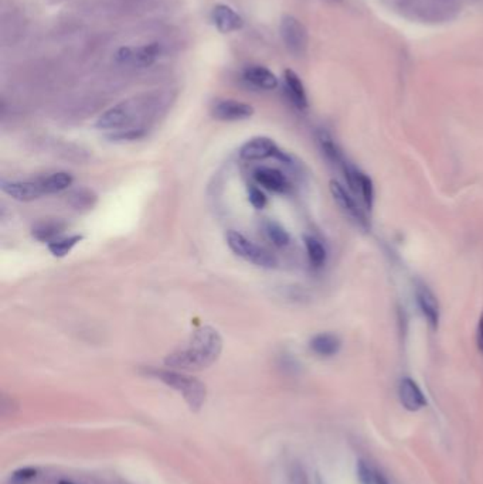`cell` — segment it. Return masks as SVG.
<instances>
[{"mask_svg":"<svg viewBox=\"0 0 483 484\" xmlns=\"http://www.w3.org/2000/svg\"><path fill=\"white\" fill-rule=\"evenodd\" d=\"M161 104V96L155 94L125 99L101 115L95 126L111 132L112 140H138L145 136V123L159 111Z\"/></svg>","mask_w":483,"mask_h":484,"instance_id":"cell-1","label":"cell"},{"mask_svg":"<svg viewBox=\"0 0 483 484\" xmlns=\"http://www.w3.org/2000/svg\"><path fill=\"white\" fill-rule=\"evenodd\" d=\"M221 350L223 340L218 331L205 326L194 331L186 347L169 354L165 363L177 370H203L217 361Z\"/></svg>","mask_w":483,"mask_h":484,"instance_id":"cell-2","label":"cell"},{"mask_svg":"<svg viewBox=\"0 0 483 484\" xmlns=\"http://www.w3.org/2000/svg\"><path fill=\"white\" fill-rule=\"evenodd\" d=\"M150 374H154L161 381H163L166 386L174 388L177 392H181L193 411H198L201 405L205 403L206 387L203 386L198 379L182 372L167 370H155Z\"/></svg>","mask_w":483,"mask_h":484,"instance_id":"cell-3","label":"cell"},{"mask_svg":"<svg viewBox=\"0 0 483 484\" xmlns=\"http://www.w3.org/2000/svg\"><path fill=\"white\" fill-rule=\"evenodd\" d=\"M225 241H227L228 248H230L237 255V257H240L254 265H257L260 268L272 269L278 264L276 258L269 251L257 245L256 242H252L245 235H243L237 231H233V229L225 234Z\"/></svg>","mask_w":483,"mask_h":484,"instance_id":"cell-4","label":"cell"},{"mask_svg":"<svg viewBox=\"0 0 483 484\" xmlns=\"http://www.w3.org/2000/svg\"><path fill=\"white\" fill-rule=\"evenodd\" d=\"M162 53L163 44L154 41L138 47H121L116 51L115 60L123 67L146 68L154 64L162 56Z\"/></svg>","mask_w":483,"mask_h":484,"instance_id":"cell-5","label":"cell"},{"mask_svg":"<svg viewBox=\"0 0 483 484\" xmlns=\"http://www.w3.org/2000/svg\"><path fill=\"white\" fill-rule=\"evenodd\" d=\"M279 34L292 56L300 57L307 53L308 32L296 17L284 16L281 24H279Z\"/></svg>","mask_w":483,"mask_h":484,"instance_id":"cell-6","label":"cell"},{"mask_svg":"<svg viewBox=\"0 0 483 484\" xmlns=\"http://www.w3.org/2000/svg\"><path fill=\"white\" fill-rule=\"evenodd\" d=\"M238 153L240 158L244 160H265L269 158H276L282 162H289L287 153L279 150L278 145L267 136H258L247 140L240 147Z\"/></svg>","mask_w":483,"mask_h":484,"instance_id":"cell-7","label":"cell"},{"mask_svg":"<svg viewBox=\"0 0 483 484\" xmlns=\"http://www.w3.org/2000/svg\"><path fill=\"white\" fill-rule=\"evenodd\" d=\"M330 194H332L335 202L338 204V207L356 224L362 228H369V220L364 214V211L360 209V206L356 202L354 197L339 183L332 180L329 183Z\"/></svg>","mask_w":483,"mask_h":484,"instance_id":"cell-8","label":"cell"},{"mask_svg":"<svg viewBox=\"0 0 483 484\" xmlns=\"http://www.w3.org/2000/svg\"><path fill=\"white\" fill-rule=\"evenodd\" d=\"M342 170L345 173L346 182H347L350 190L356 196H360L367 206V209L371 210L373 201H374V187H373L371 178L367 174H364L363 171H360L358 167L350 165L347 160L342 166Z\"/></svg>","mask_w":483,"mask_h":484,"instance_id":"cell-9","label":"cell"},{"mask_svg":"<svg viewBox=\"0 0 483 484\" xmlns=\"http://www.w3.org/2000/svg\"><path fill=\"white\" fill-rule=\"evenodd\" d=\"M212 115L217 120L223 122H238L249 119L254 115V108L245 102L236 99H221L216 102Z\"/></svg>","mask_w":483,"mask_h":484,"instance_id":"cell-10","label":"cell"},{"mask_svg":"<svg viewBox=\"0 0 483 484\" xmlns=\"http://www.w3.org/2000/svg\"><path fill=\"white\" fill-rule=\"evenodd\" d=\"M0 187L5 194L23 202L34 201L45 196L39 178L36 180H2Z\"/></svg>","mask_w":483,"mask_h":484,"instance_id":"cell-11","label":"cell"},{"mask_svg":"<svg viewBox=\"0 0 483 484\" xmlns=\"http://www.w3.org/2000/svg\"><path fill=\"white\" fill-rule=\"evenodd\" d=\"M212 20L220 33H233L244 25V19L230 6L217 5L212 12Z\"/></svg>","mask_w":483,"mask_h":484,"instance_id":"cell-12","label":"cell"},{"mask_svg":"<svg viewBox=\"0 0 483 484\" xmlns=\"http://www.w3.org/2000/svg\"><path fill=\"white\" fill-rule=\"evenodd\" d=\"M398 397L405 410L413 412L422 410V408L427 405V399L422 391L420 390V387L417 386V382L409 377L402 378L400 381Z\"/></svg>","mask_w":483,"mask_h":484,"instance_id":"cell-13","label":"cell"},{"mask_svg":"<svg viewBox=\"0 0 483 484\" xmlns=\"http://www.w3.org/2000/svg\"><path fill=\"white\" fill-rule=\"evenodd\" d=\"M415 297L422 315L428 320V324L434 330H437L440 323V304L435 295L432 293L425 285H417Z\"/></svg>","mask_w":483,"mask_h":484,"instance_id":"cell-14","label":"cell"},{"mask_svg":"<svg viewBox=\"0 0 483 484\" xmlns=\"http://www.w3.org/2000/svg\"><path fill=\"white\" fill-rule=\"evenodd\" d=\"M243 78L251 87L264 91H271L278 87V78L275 74L263 65L245 67L243 71Z\"/></svg>","mask_w":483,"mask_h":484,"instance_id":"cell-15","label":"cell"},{"mask_svg":"<svg viewBox=\"0 0 483 484\" xmlns=\"http://www.w3.org/2000/svg\"><path fill=\"white\" fill-rule=\"evenodd\" d=\"M256 182L264 189L274 193H285L289 189V183L284 173L272 167H258L254 171Z\"/></svg>","mask_w":483,"mask_h":484,"instance_id":"cell-16","label":"cell"},{"mask_svg":"<svg viewBox=\"0 0 483 484\" xmlns=\"http://www.w3.org/2000/svg\"><path fill=\"white\" fill-rule=\"evenodd\" d=\"M284 83H285V91L288 94V98L291 99L292 104L298 109H307L308 108V95L305 91V87L300 81L299 76L291 71L287 70L284 75Z\"/></svg>","mask_w":483,"mask_h":484,"instance_id":"cell-17","label":"cell"},{"mask_svg":"<svg viewBox=\"0 0 483 484\" xmlns=\"http://www.w3.org/2000/svg\"><path fill=\"white\" fill-rule=\"evenodd\" d=\"M64 229H65V224L63 221H57V220L39 221L32 228V235L40 242L50 244L60 238V235L64 233Z\"/></svg>","mask_w":483,"mask_h":484,"instance_id":"cell-18","label":"cell"},{"mask_svg":"<svg viewBox=\"0 0 483 484\" xmlns=\"http://www.w3.org/2000/svg\"><path fill=\"white\" fill-rule=\"evenodd\" d=\"M39 180L44 190V194L47 196V194H56L67 190L72 185L74 178L67 171H57L44 177H39Z\"/></svg>","mask_w":483,"mask_h":484,"instance_id":"cell-19","label":"cell"},{"mask_svg":"<svg viewBox=\"0 0 483 484\" xmlns=\"http://www.w3.org/2000/svg\"><path fill=\"white\" fill-rule=\"evenodd\" d=\"M340 339L332 333H322L311 340V350L320 357H332L340 350Z\"/></svg>","mask_w":483,"mask_h":484,"instance_id":"cell-20","label":"cell"},{"mask_svg":"<svg viewBox=\"0 0 483 484\" xmlns=\"http://www.w3.org/2000/svg\"><path fill=\"white\" fill-rule=\"evenodd\" d=\"M316 139H318V143H319V146H320V149L323 151V155L326 156L327 160H330V162L340 166V167L346 163V159L343 156L342 150L339 149L336 142L332 139V136H330L327 132L319 131Z\"/></svg>","mask_w":483,"mask_h":484,"instance_id":"cell-21","label":"cell"},{"mask_svg":"<svg viewBox=\"0 0 483 484\" xmlns=\"http://www.w3.org/2000/svg\"><path fill=\"white\" fill-rule=\"evenodd\" d=\"M263 227H264V233L267 234V237L269 238V241L275 246L282 248L289 244L291 237H289L287 229L279 222H276L274 220H267Z\"/></svg>","mask_w":483,"mask_h":484,"instance_id":"cell-22","label":"cell"},{"mask_svg":"<svg viewBox=\"0 0 483 484\" xmlns=\"http://www.w3.org/2000/svg\"><path fill=\"white\" fill-rule=\"evenodd\" d=\"M84 240L83 235H70L64 238H57L56 241L47 244L48 251L52 252L57 258H64L74 249L75 245H79Z\"/></svg>","mask_w":483,"mask_h":484,"instance_id":"cell-23","label":"cell"},{"mask_svg":"<svg viewBox=\"0 0 483 484\" xmlns=\"http://www.w3.org/2000/svg\"><path fill=\"white\" fill-rule=\"evenodd\" d=\"M96 202V196L87 189L75 190L70 194V204L75 210H90Z\"/></svg>","mask_w":483,"mask_h":484,"instance_id":"cell-24","label":"cell"},{"mask_svg":"<svg viewBox=\"0 0 483 484\" xmlns=\"http://www.w3.org/2000/svg\"><path fill=\"white\" fill-rule=\"evenodd\" d=\"M305 246H307L311 264L314 266H322L326 261V249L322 242L314 237H305Z\"/></svg>","mask_w":483,"mask_h":484,"instance_id":"cell-25","label":"cell"},{"mask_svg":"<svg viewBox=\"0 0 483 484\" xmlns=\"http://www.w3.org/2000/svg\"><path fill=\"white\" fill-rule=\"evenodd\" d=\"M358 477L360 484H389L383 476L364 461H359L358 463Z\"/></svg>","mask_w":483,"mask_h":484,"instance_id":"cell-26","label":"cell"},{"mask_svg":"<svg viewBox=\"0 0 483 484\" xmlns=\"http://www.w3.org/2000/svg\"><path fill=\"white\" fill-rule=\"evenodd\" d=\"M247 194H248L249 204L256 210H263L267 206V197H265L264 191L261 189H258L257 186L249 185L247 189Z\"/></svg>","mask_w":483,"mask_h":484,"instance_id":"cell-27","label":"cell"},{"mask_svg":"<svg viewBox=\"0 0 483 484\" xmlns=\"http://www.w3.org/2000/svg\"><path fill=\"white\" fill-rule=\"evenodd\" d=\"M36 476V470L34 469H21L14 472L13 474V480L17 483H26L28 480L33 478Z\"/></svg>","mask_w":483,"mask_h":484,"instance_id":"cell-28","label":"cell"},{"mask_svg":"<svg viewBox=\"0 0 483 484\" xmlns=\"http://www.w3.org/2000/svg\"><path fill=\"white\" fill-rule=\"evenodd\" d=\"M476 344L479 351L483 354V313L480 315L479 324H477V333H476Z\"/></svg>","mask_w":483,"mask_h":484,"instance_id":"cell-29","label":"cell"},{"mask_svg":"<svg viewBox=\"0 0 483 484\" xmlns=\"http://www.w3.org/2000/svg\"><path fill=\"white\" fill-rule=\"evenodd\" d=\"M60 484H71V483H67V481H61Z\"/></svg>","mask_w":483,"mask_h":484,"instance_id":"cell-30","label":"cell"}]
</instances>
